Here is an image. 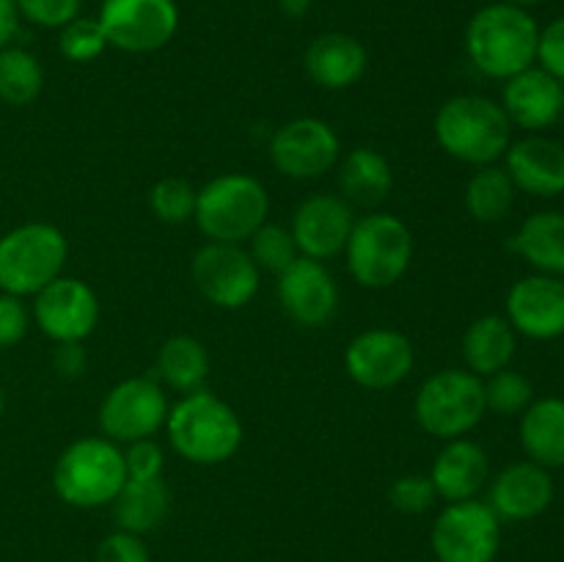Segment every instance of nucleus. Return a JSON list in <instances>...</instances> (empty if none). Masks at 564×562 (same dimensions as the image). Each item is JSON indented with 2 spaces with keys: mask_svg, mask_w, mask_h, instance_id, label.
Returning <instances> with one entry per match:
<instances>
[{
  "mask_svg": "<svg viewBox=\"0 0 564 562\" xmlns=\"http://www.w3.org/2000/svg\"><path fill=\"white\" fill-rule=\"evenodd\" d=\"M538 39L540 25L532 11L496 0L468 20L466 53L479 75L505 83L538 64Z\"/></svg>",
  "mask_w": 564,
  "mask_h": 562,
  "instance_id": "f257e3e1",
  "label": "nucleus"
},
{
  "mask_svg": "<svg viewBox=\"0 0 564 562\" xmlns=\"http://www.w3.org/2000/svg\"><path fill=\"white\" fill-rule=\"evenodd\" d=\"M512 130L501 102L485 94H457L435 114V141L449 158L474 169L499 163L510 149Z\"/></svg>",
  "mask_w": 564,
  "mask_h": 562,
  "instance_id": "f03ea898",
  "label": "nucleus"
},
{
  "mask_svg": "<svg viewBox=\"0 0 564 562\" xmlns=\"http://www.w3.org/2000/svg\"><path fill=\"white\" fill-rule=\"evenodd\" d=\"M165 433L180 457L196 466H220L242 444V422L235 408L202 389L171 406Z\"/></svg>",
  "mask_w": 564,
  "mask_h": 562,
  "instance_id": "7ed1b4c3",
  "label": "nucleus"
},
{
  "mask_svg": "<svg viewBox=\"0 0 564 562\" xmlns=\"http://www.w3.org/2000/svg\"><path fill=\"white\" fill-rule=\"evenodd\" d=\"M124 483V452L105 435L72 441L53 466V488L58 499L80 510L113 505Z\"/></svg>",
  "mask_w": 564,
  "mask_h": 562,
  "instance_id": "20e7f679",
  "label": "nucleus"
},
{
  "mask_svg": "<svg viewBox=\"0 0 564 562\" xmlns=\"http://www.w3.org/2000/svg\"><path fill=\"white\" fill-rule=\"evenodd\" d=\"M270 196L251 174H220L196 193V226L209 242H246L268 224Z\"/></svg>",
  "mask_w": 564,
  "mask_h": 562,
  "instance_id": "39448f33",
  "label": "nucleus"
},
{
  "mask_svg": "<svg viewBox=\"0 0 564 562\" xmlns=\"http://www.w3.org/2000/svg\"><path fill=\"white\" fill-rule=\"evenodd\" d=\"M347 270L367 290L394 287L413 262V231L391 213H369L352 224L345 246Z\"/></svg>",
  "mask_w": 564,
  "mask_h": 562,
  "instance_id": "423d86ee",
  "label": "nucleus"
},
{
  "mask_svg": "<svg viewBox=\"0 0 564 562\" xmlns=\"http://www.w3.org/2000/svg\"><path fill=\"white\" fill-rule=\"evenodd\" d=\"M69 257L64 231L53 224H22L0 237V290L28 298L55 281Z\"/></svg>",
  "mask_w": 564,
  "mask_h": 562,
  "instance_id": "0eeeda50",
  "label": "nucleus"
},
{
  "mask_svg": "<svg viewBox=\"0 0 564 562\" xmlns=\"http://www.w3.org/2000/svg\"><path fill=\"white\" fill-rule=\"evenodd\" d=\"M413 413L424 433L441 441L463 439L485 419V383L468 369H441L416 391Z\"/></svg>",
  "mask_w": 564,
  "mask_h": 562,
  "instance_id": "6e6552de",
  "label": "nucleus"
},
{
  "mask_svg": "<svg viewBox=\"0 0 564 562\" xmlns=\"http://www.w3.org/2000/svg\"><path fill=\"white\" fill-rule=\"evenodd\" d=\"M108 47L143 55L163 50L180 31L176 0H102L97 14Z\"/></svg>",
  "mask_w": 564,
  "mask_h": 562,
  "instance_id": "1a4fd4ad",
  "label": "nucleus"
},
{
  "mask_svg": "<svg viewBox=\"0 0 564 562\" xmlns=\"http://www.w3.org/2000/svg\"><path fill=\"white\" fill-rule=\"evenodd\" d=\"M438 562H496L501 549V518L488 501H452L433 527Z\"/></svg>",
  "mask_w": 564,
  "mask_h": 562,
  "instance_id": "9d476101",
  "label": "nucleus"
},
{
  "mask_svg": "<svg viewBox=\"0 0 564 562\" xmlns=\"http://www.w3.org/2000/svg\"><path fill=\"white\" fill-rule=\"evenodd\" d=\"M169 397L163 383L138 375V378L119 380L105 395L99 406V428L105 439L116 444H132V441L152 439L169 419Z\"/></svg>",
  "mask_w": 564,
  "mask_h": 562,
  "instance_id": "9b49d317",
  "label": "nucleus"
},
{
  "mask_svg": "<svg viewBox=\"0 0 564 562\" xmlns=\"http://www.w3.org/2000/svg\"><path fill=\"white\" fill-rule=\"evenodd\" d=\"M196 290L218 309H242L257 298L259 268L235 242H207L191 259Z\"/></svg>",
  "mask_w": 564,
  "mask_h": 562,
  "instance_id": "f8f14e48",
  "label": "nucleus"
},
{
  "mask_svg": "<svg viewBox=\"0 0 564 562\" xmlns=\"http://www.w3.org/2000/svg\"><path fill=\"white\" fill-rule=\"evenodd\" d=\"M339 136L317 116H297L270 138V160L290 180H319L339 163Z\"/></svg>",
  "mask_w": 564,
  "mask_h": 562,
  "instance_id": "ddd939ff",
  "label": "nucleus"
},
{
  "mask_svg": "<svg viewBox=\"0 0 564 562\" xmlns=\"http://www.w3.org/2000/svg\"><path fill=\"white\" fill-rule=\"evenodd\" d=\"M33 320L44 336L61 342H83L99 323L97 292L80 279L58 275L33 295Z\"/></svg>",
  "mask_w": 564,
  "mask_h": 562,
  "instance_id": "4468645a",
  "label": "nucleus"
},
{
  "mask_svg": "<svg viewBox=\"0 0 564 562\" xmlns=\"http://www.w3.org/2000/svg\"><path fill=\"white\" fill-rule=\"evenodd\" d=\"M416 364V350L405 334L391 328L361 331L345 350V369L361 389L386 391L400 386Z\"/></svg>",
  "mask_w": 564,
  "mask_h": 562,
  "instance_id": "2eb2a0df",
  "label": "nucleus"
},
{
  "mask_svg": "<svg viewBox=\"0 0 564 562\" xmlns=\"http://www.w3.org/2000/svg\"><path fill=\"white\" fill-rule=\"evenodd\" d=\"M275 295L286 317L303 328H323L339 309V287L319 259L297 257L290 268L281 270Z\"/></svg>",
  "mask_w": 564,
  "mask_h": 562,
  "instance_id": "dca6fc26",
  "label": "nucleus"
},
{
  "mask_svg": "<svg viewBox=\"0 0 564 562\" xmlns=\"http://www.w3.org/2000/svg\"><path fill=\"white\" fill-rule=\"evenodd\" d=\"M505 317L518 336L551 342L564 336V279L529 273L507 292Z\"/></svg>",
  "mask_w": 564,
  "mask_h": 562,
  "instance_id": "f3484780",
  "label": "nucleus"
},
{
  "mask_svg": "<svg viewBox=\"0 0 564 562\" xmlns=\"http://www.w3.org/2000/svg\"><path fill=\"white\" fill-rule=\"evenodd\" d=\"M352 224V207L345 198L334 193H314L297 204L290 231L301 257L325 262L345 253Z\"/></svg>",
  "mask_w": 564,
  "mask_h": 562,
  "instance_id": "a211bd4d",
  "label": "nucleus"
},
{
  "mask_svg": "<svg viewBox=\"0 0 564 562\" xmlns=\"http://www.w3.org/2000/svg\"><path fill=\"white\" fill-rule=\"evenodd\" d=\"M501 160L518 193L534 198H556L564 193V143L556 138L527 132L510 143Z\"/></svg>",
  "mask_w": 564,
  "mask_h": 562,
  "instance_id": "6ab92c4d",
  "label": "nucleus"
},
{
  "mask_svg": "<svg viewBox=\"0 0 564 562\" xmlns=\"http://www.w3.org/2000/svg\"><path fill=\"white\" fill-rule=\"evenodd\" d=\"M556 494L549 468L532 461H518L490 479L488 505L501 521H532L543 516Z\"/></svg>",
  "mask_w": 564,
  "mask_h": 562,
  "instance_id": "aec40b11",
  "label": "nucleus"
},
{
  "mask_svg": "<svg viewBox=\"0 0 564 562\" xmlns=\"http://www.w3.org/2000/svg\"><path fill=\"white\" fill-rule=\"evenodd\" d=\"M564 83L556 80L538 64L518 72L501 88V108L512 127L527 132H545L562 121Z\"/></svg>",
  "mask_w": 564,
  "mask_h": 562,
  "instance_id": "412c9836",
  "label": "nucleus"
},
{
  "mask_svg": "<svg viewBox=\"0 0 564 562\" xmlns=\"http://www.w3.org/2000/svg\"><path fill=\"white\" fill-rule=\"evenodd\" d=\"M303 66H306L308 77L317 83L319 88L328 91H341L350 88L367 75L369 69V53L356 36L341 31L319 33L303 55Z\"/></svg>",
  "mask_w": 564,
  "mask_h": 562,
  "instance_id": "4be33fe9",
  "label": "nucleus"
},
{
  "mask_svg": "<svg viewBox=\"0 0 564 562\" xmlns=\"http://www.w3.org/2000/svg\"><path fill=\"white\" fill-rule=\"evenodd\" d=\"M430 479L435 485V494L449 505L452 501L477 499V494L490 479L488 452L466 435L446 441V446L438 452L433 468H430Z\"/></svg>",
  "mask_w": 564,
  "mask_h": 562,
  "instance_id": "5701e85b",
  "label": "nucleus"
},
{
  "mask_svg": "<svg viewBox=\"0 0 564 562\" xmlns=\"http://www.w3.org/2000/svg\"><path fill=\"white\" fill-rule=\"evenodd\" d=\"M527 461L543 468H564V400L562 397H534L521 413L518 424Z\"/></svg>",
  "mask_w": 564,
  "mask_h": 562,
  "instance_id": "b1692460",
  "label": "nucleus"
},
{
  "mask_svg": "<svg viewBox=\"0 0 564 562\" xmlns=\"http://www.w3.org/2000/svg\"><path fill=\"white\" fill-rule=\"evenodd\" d=\"M516 353L518 334L505 314H482L463 334V361L479 378L510 367Z\"/></svg>",
  "mask_w": 564,
  "mask_h": 562,
  "instance_id": "393cba45",
  "label": "nucleus"
},
{
  "mask_svg": "<svg viewBox=\"0 0 564 562\" xmlns=\"http://www.w3.org/2000/svg\"><path fill=\"white\" fill-rule=\"evenodd\" d=\"M512 251L534 273L564 279V213L540 209V213L529 215L512 237Z\"/></svg>",
  "mask_w": 564,
  "mask_h": 562,
  "instance_id": "a878e982",
  "label": "nucleus"
},
{
  "mask_svg": "<svg viewBox=\"0 0 564 562\" xmlns=\"http://www.w3.org/2000/svg\"><path fill=\"white\" fill-rule=\"evenodd\" d=\"M394 187V174L386 154L372 147H356L339 163V191L347 204L375 207L383 202Z\"/></svg>",
  "mask_w": 564,
  "mask_h": 562,
  "instance_id": "bb28decb",
  "label": "nucleus"
},
{
  "mask_svg": "<svg viewBox=\"0 0 564 562\" xmlns=\"http://www.w3.org/2000/svg\"><path fill=\"white\" fill-rule=\"evenodd\" d=\"M171 512V490L163 477L130 479L113 499V518L121 532L143 534L158 529Z\"/></svg>",
  "mask_w": 564,
  "mask_h": 562,
  "instance_id": "cd10ccee",
  "label": "nucleus"
},
{
  "mask_svg": "<svg viewBox=\"0 0 564 562\" xmlns=\"http://www.w3.org/2000/svg\"><path fill=\"white\" fill-rule=\"evenodd\" d=\"M158 375L160 383L171 391H180L182 397L202 391L209 378V353L196 336H171L163 342L158 353Z\"/></svg>",
  "mask_w": 564,
  "mask_h": 562,
  "instance_id": "c85d7f7f",
  "label": "nucleus"
},
{
  "mask_svg": "<svg viewBox=\"0 0 564 562\" xmlns=\"http://www.w3.org/2000/svg\"><path fill=\"white\" fill-rule=\"evenodd\" d=\"M516 185L505 165H482L471 174L466 185V209L479 224H501L516 207Z\"/></svg>",
  "mask_w": 564,
  "mask_h": 562,
  "instance_id": "c756f323",
  "label": "nucleus"
},
{
  "mask_svg": "<svg viewBox=\"0 0 564 562\" xmlns=\"http://www.w3.org/2000/svg\"><path fill=\"white\" fill-rule=\"evenodd\" d=\"M44 88V69L36 55L25 47L0 50V102L25 108L36 102Z\"/></svg>",
  "mask_w": 564,
  "mask_h": 562,
  "instance_id": "7c9ffc66",
  "label": "nucleus"
},
{
  "mask_svg": "<svg viewBox=\"0 0 564 562\" xmlns=\"http://www.w3.org/2000/svg\"><path fill=\"white\" fill-rule=\"evenodd\" d=\"M485 383V408L496 417H521L534 400V386L518 369H499V372L482 378Z\"/></svg>",
  "mask_w": 564,
  "mask_h": 562,
  "instance_id": "2f4dec72",
  "label": "nucleus"
},
{
  "mask_svg": "<svg viewBox=\"0 0 564 562\" xmlns=\"http://www.w3.org/2000/svg\"><path fill=\"white\" fill-rule=\"evenodd\" d=\"M248 253L257 262L259 270H268V273L279 275L281 270L290 268L301 251L295 246V237L286 226L279 224H262L251 237H248Z\"/></svg>",
  "mask_w": 564,
  "mask_h": 562,
  "instance_id": "473e14b6",
  "label": "nucleus"
},
{
  "mask_svg": "<svg viewBox=\"0 0 564 562\" xmlns=\"http://www.w3.org/2000/svg\"><path fill=\"white\" fill-rule=\"evenodd\" d=\"M196 187L182 176H163L149 191V207H152L154 218L163 220V224H187L196 213Z\"/></svg>",
  "mask_w": 564,
  "mask_h": 562,
  "instance_id": "72a5a7b5",
  "label": "nucleus"
},
{
  "mask_svg": "<svg viewBox=\"0 0 564 562\" xmlns=\"http://www.w3.org/2000/svg\"><path fill=\"white\" fill-rule=\"evenodd\" d=\"M105 47H108V39H105L97 17H77L69 25L61 28L58 50L72 64H88V61L99 58Z\"/></svg>",
  "mask_w": 564,
  "mask_h": 562,
  "instance_id": "f704fd0d",
  "label": "nucleus"
},
{
  "mask_svg": "<svg viewBox=\"0 0 564 562\" xmlns=\"http://www.w3.org/2000/svg\"><path fill=\"white\" fill-rule=\"evenodd\" d=\"M435 496L438 494H435V485L430 479V474H402L389 488L391 505L400 512H408V516H419V512L430 510Z\"/></svg>",
  "mask_w": 564,
  "mask_h": 562,
  "instance_id": "c9c22d12",
  "label": "nucleus"
},
{
  "mask_svg": "<svg viewBox=\"0 0 564 562\" xmlns=\"http://www.w3.org/2000/svg\"><path fill=\"white\" fill-rule=\"evenodd\" d=\"M17 11L31 25L58 28L61 31L80 17L83 0H17Z\"/></svg>",
  "mask_w": 564,
  "mask_h": 562,
  "instance_id": "e433bc0d",
  "label": "nucleus"
},
{
  "mask_svg": "<svg viewBox=\"0 0 564 562\" xmlns=\"http://www.w3.org/2000/svg\"><path fill=\"white\" fill-rule=\"evenodd\" d=\"M124 466L130 479H154L163 477L165 455L154 439H141L127 444L124 450Z\"/></svg>",
  "mask_w": 564,
  "mask_h": 562,
  "instance_id": "4c0bfd02",
  "label": "nucleus"
},
{
  "mask_svg": "<svg viewBox=\"0 0 564 562\" xmlns=\"http://www.w3.org/2000/svg\"><path fill=\"white\" fill-rule=\"evenodd\" d=\"M28 328H31V312L22 303V298L3 292L0 295V350L20 345Z\"/></svg>",
  "mask_w": 564,
  "mask_h": 562,
  "instance_id": "58836bf2",
  "label": "nucleus"
},
{
  "mask_svg": "<svg viewBox=\"0 0 564 562\" xmlns=\"http://www.w3.org/2000/svg\"><path fill=\"white\" fill-rule=\"evenodd\" d=\"M538 66L564 83V14L540 28Z\"/></svg>",
  "mask_w": 564,
  "mask_h": 562,
  "instance_id": "ea45409f",
  "label": "nucleus"
},
{
  "mask_svg": "<svg viewBox=\"0 0 564 562\" xmlns=\"http://www.w3.org/2000/svg\"><path fill=\"white\" fill-rule=\"evenodd\" d=\"M97 562H152L149 560V549L143 545L141 534L130 532H113L99 543Z\"/></svg>",
  "mask_w": 564,
  "mask_h": 562,
  "instance_id": "a19ab883",
  "label": "nucleus"
},
{
  "mask_svg": "<svg viewBox=\"0 0 564 562\" xmlns=\"http://www.w3.org/2000/svg\"><path fill=\"white\" fill-rule=\"evenodd\" d=\"M53 364L58 369V375H64V378H77V375L86 372L88 356L83 342H61L53 353Z\"/></svg>",
  "mask_w": 564,
  "mask_h": 562,
  "instance_id": "79ce46f5",
  "label": "nucleus"
},
{
  "mask_svg": "<svg viewBox=\"0 0 564 562\" xmlns=\"http://www.w3.org/2000/svg\"><path fill=\"white\" fill-rule=\"evenodd\" d=\"M20 11H17V0H0V50L11 47V42L20 33Z\"/></svg>",
  "mask_w": 564,
  "mask_h": 562,
  "instance_id": "37998d69",
  "label": "nucleus"
},
{
  "mask_svg": "<svg viewBox=\"0 0 564 562\" xmlns=\"http://www.w3.org/2000/svg\"><path fill=\"white\" fill-rule=\"evenodd\" d=\"M314 0H279V9L281 14L292 17V20H297V17L308 14V9H312Z\"/></svg>",
  "mask_w": 564,
  "mask_h": 562,
  "instance_id": "c03bdc74",
  "label": "nucleus"
},
{
  "mask_svg": "<svg viewBox=\"0 0 564 562\" xmlns=\"http://www.w3.org/2000/svg\"><path fill=\"white\" fill-rule=\"evenodd\" d=\"M501 3L518 6V9H532V6H540V3H545V0H501Z\"/></svg>",
  "mask_w": 564,
  "mask_h": 562,
  "instance_id": "a18cd8bd",
  "label": "nucleus"
},
{
  "mask_svg": "<svg viewBox=\"0 0 564 562\" xmlns=\"http://www.w3.org/2000/svg\"><path fill=\"white\" fill-rule=\"evenodd\" d=\"M3 408H6V395H3V389H0V413H3Z\"/></svg>",
  "mask_w": 564,
  "mask_h": 562,
  "instance_id": "49530a36",
  "label": "nucleus"
},
{
  "mask_svg": "<svg viewBox=\"0 0 564 562\" xmlns=\"http://www.w3.org/2000/svg\"><path fill=\"white\" fill-rule=\"evenodd\" d=\"M562 121H564V102H562Z\"/></svg>",
  "mask_w": 564,
  "mask_h": 562,
  "instance_id": "de8ad7c7",
  "label": "nucleus"
}]
</instances>
